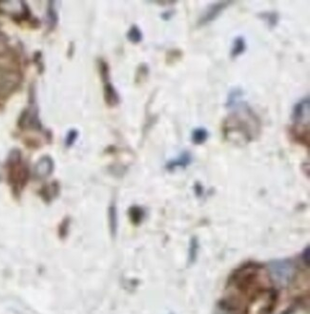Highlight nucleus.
Instances as JSON below:
<instances>
[{"mask_svg":"<svg viewBox=\"0 0 310 314\" xmlns=\"http://www.w3.org/2000/svg\"><path fill=\"white\" fill-rule=\"evenodd\" d=\"M259 18L263 20L269 29L275 28L280 20V16L277 12H263L259 15Z\"/></svg>","mask_w":310,"mask_h":314,"instance_id":"nucleus-13","label":"nucleus"},{"mask_svg":"<svg viewBox=\"0 0 310 314\" xmlns=\"http://www.w3.org/2000/svg\"><path fill=\"white\" fill-rule=\"evenodd\" d=\"M77 138H78V132H77V130L72 129V130H70L68 132V134L66 135V138H65V145L67 147H71V146L74 145V143L76 142Z\"/></svg>","mask_w":310,"mask_h":314,"instance_id":"nucleus-20","label":"nucleus"},{"mask_svg":"<svg viewBox=\"0 0 310 314\" xmlns=\"http://www.w3.org/2000/svg\"><path fill=\"white\" fill-rule=\"evenodd\" d=\"M19 83V74L9 68H0V96L12 93Z\"/></svg>","mask_w":310,"mask_h":314,"instance_id":"nucleus-5","label":"nucleus"},{"mask_svg":"<svg viewBox=\"0 0 310 314\" xmlns=\"http://www.w3.org/2000/svg\"><path fill=\"white\" fill-rule=\"evenodd\" d=\"M246 50V41L245 38L241 36H238L237 37L234 38L233 43H232V47H231V51H230V56L231 58H237L238 56H240Z\"/></svg>","mask_w":310,"mask_h":314,"instance_id":"nucleus-11","label":"nucleus"},{"mask_svg":"<svg viewBox=\"0 0 310 314\" xmlns=\"http://www.w3.org/2000/svg\"><path fill=\"white\" fill-rule=\"evenodd\" d=\"M108 214H109V224H110L111 233L113 237H116L117 231H118V209L115 203H111L108 210Z\"/></svg>","mask_w":310,"mask_h":314,"instance_id":"nucleus-14","label":"nucleus"},{"mask_svg":"<svg viewBox=\"0 0 310 314\" xmlns=\"http://www.w3.org/2000/svg\"><path fill=\"white\" fill-rule=\"evenodd\" d=\"M310 97H303L295 103L291 112V121L294 124H302L306 121V118L309 120L310 117Z\"/></svg>","mask_w":310,"mask_h":314,"instance_id":"nucleus-6","label":"nucleus"},{"mask_svg":"<svg viewBox=\"0 0 310 314\" xmlns=\"http://www.w3.org/2000/svg\"><path fill=\"white\" fill-rule=\"evenodd\" d=\"M242 95H243V92L238 88L232 90L228 95V98L226 101V107H228L230 109L231 107L236 105L239 101H241Z\"/></svg>","mask_w":310,"mask_h":314,"instance_id":"nucleus-16","label":"nucleus"},{"mask_svg":"<svg viewBox=\"0 0 310 314\" xmlns=\"http://www.w3.org/2000/svg\"><path fill=\"white\" fill-rule=\"evenodd\" d=\"M48 23L51 26V28H54L56 26L57 23V13L55 11V2H50L47 11Z\"/></svg>","mask_w":310,"mask_h":314,"instance_id":"nucleus-18","label":"nucleus"},{"mask_svg":"<svg viewBox=\"0 0 310 314\" xmlns=\"http://www.w3.org/2000/svg\"><path fill=\"white\" fill-rule=\"evenodd\" d=\"M290 137L293 141L300 145H310V128L309 125L306 127L301 124H294L289 129Z\"/></svg>","mask_w":310,"mask_h":314,"instance_id":"nucleus-9","label":"nucleus"},{"mask_svg":"<svg viewBox=\"0 0 310 314\" xmlns=\"http://www.w3.org/2000/svg\"><path fill=\"white\" fill-rule=\"evenodd\" d=\"M98 70L101 76V80L103 82V97L105 103L110 107H115L119 105L120 97L113 83L110 81V69L108 63L103 59H99Z\"/></svg>","mask_w":310,"mask_h":314,"instance_id":"nucleus-3","label":"nucleus"},{"mask_svg":"<svg viewBox=\"0 0 310 314\" xmlns=\"http://www.w3.org/2000/svg\"><path fill=\"white\" fill-rule=\"evenodd\" d=\"M59 191L58 185L57 184L54 183L51 185H48L45 188H43L42 190V198H44L45 200H49L52 201L53 199H55Z\"/></svg>","mask_w":310,"mask_h":314,"instance_id":"nucleus-17","label":"nucleus"},{"mask_svg":"<svg viewBox=\"0 0 310 314\" xmlns=\"http://www.w3.org/2000/svg\"><path fill=\"white\" fill-rule=\"evenodd\" d=\"M18 125L22 129H40L41 124L38 119V113L35 106H31L24 110L20 115Z\"/></svg>","mask_w":310,"mask_h":314,"instance_id":"nucleus-7","label":"nucleus"},{"mask_svg":"<svg viewBox=\"0 0 310 314\" xmlns=\"http://www.w3.org/2000/svg\"><path fill=\"white\" fill-rule=\"evenodd\" d=\"M129 214H130V217L132 219V221L136 223L140 222L142 220H143V217H144V210L141 206H132L129 210Z\"/></svg>","mask_w":310,"mask_h":314,"instance_id":"nucleus-19","label":"nucleus"},{"mask_svg":"<svg viewBox=\"0 0 310 314\" xmlns=\"http://www.w3.org/2000/svg\"><path fill=\"white\" fill-rule=\"evenodd\" d=\"M127 39L134 43V44H138L140 42L143 41V35L142 30L137 26V25H133L127 32L126 34Z\"/></svg>","mask_w":310,"mask_h":314,"instance_id":"nucleus-15","label":"nucleus"},{"mask_svg":"<svg viewBox=\"0 0 310 314\" xmlns=\"http://www.w3.org/2000/svg\"><path fill=\"white\" fill-rule=\"evenodd\" d=\"M232 113L222 122V133L226 140L248 144L257 139L262 130V121L245 102L239 101L231 107Z\"/></svg>","mask_w":310,"mask_h":314,"instance_id":"nucleus-1","label":"nucleus"},{"mask_svg":"<svg viewBox=\"0 0 310 314\" xmlns=\"http://www.w3.org/2000/svg\"><path fill=\"white\" fill-rule=\"evenodd\" d=\"M192 162V156L188 151L182 152L177 159L168 162L166 168L168 171H174L178 168H186Z\"/></svg>","mask_w":310,"mask_h":314,"instance_id":"nucleus-10","label":"nucleus"},{"mask_svg":"<svg viewBox=\"0 0 310 314\" xmlns=\"http://www.w3.org/2000/svg\"><path fill=\"white\" fill-rule=\"evenodd\" d=\"M9 183L16 193L22 191L29 179V169L21 158V153L18 150L13 151L7 162Z\"/></svg>","mask_w":310,"mask_h":314,"instance_id":"nucleus-2","label":"nucleus"},{"mask_svg":"<svg viewBox=\"0 0 310 314\" xmlns=\"http://www.w3.org/2000/svg\"><path fill=\"white\" fill-rule=\"evenodd\" d=\"M232 3L233 1H219L209 5L198 20V27H203L213 22Z\"/></svg>","mask_w":310,"mask_h":314,"instance_id":"nucleus-4","label":"nucleus"},{"mask_svg":"<svg viewBox=\"0 0 310 314\" xmlns=\"http://www.w3.org/2000/svg\"><path fill=\"white\" fill-rule=\"evenodd\" d=\"M55 164L53 159L50 156H44L38 160L34 168L35 176L41 180L46 179L54 171Z\"/></svg>","mask_w":310,"mask_h":314,"instance_id":"nucleus-8","label":"nucleus"},{"mask_svg":"<svg viewBox=\"0 0 310 314\" xmlns=\"http://www.w3.org/2000/svg\"><path fill=\"white\" fill-rule=\"evenodd\" d=\"M209 137V133L207 129L203 127L195 128L191 135V140L194 145H200L204 144Z\"/></svg>","mask_w":310,"mask_h":314,"instance_id":"nucleus-12","label":"nucleus"}]
</instances>
